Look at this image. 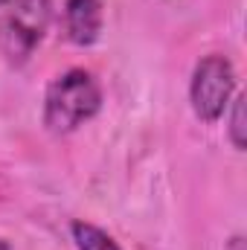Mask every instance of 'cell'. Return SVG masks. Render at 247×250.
Masks as SVG:
<instances>
[{"instance_id": "cell-1", "label": "cell", "mask_w": 247, "mask_h": 250, "mask_svg": "<svg viewBox=\"0 0 247 250\" xmlns=\"http://www.w3.org/2000/svg\"><path fill=\"white\" fill-rule=\"evenodd\" d=\"M102 108V87L87 70H67L53 79L44 96V125L53 134H70Z\"/></svg>"}, {"instance_id": "cell-2", "label": "cell", "mask_w": 247, "mask_h": 250, "mask_svg": "<svg viewBox=\"0 0 247 250\" xmlns=\"http://www.w3.org/2000/svg\"><path fill=\"white\" fill-rule=\"evenodd\" d=\"M0 18V56L12 67H23L50 26L53 0H9Z\"/></svg>"}, {"instance_id": "cell-3", "label": "cell", "mask_w": 247, "mask_h": 250, "mask_svg": "<svg viewBox=\"0 0 247 250\" xmlns=\"http://www.w3.org/2000/svg\"><path fill=\"white\" fill-rule=\"evenodd\" d=\"M236 90V70L227 56H204L192 70L189 82V102L198 120L204 123H218L233 99Z\"/></svg>"}, {"instance_id": "cell-4", "label": "cell", "mask_w": 247, "mask_h": 250, "mask_svg": "<svg viewBox=\"0 0 247 250\" xmlns=\"http://www.w3.org/2000/svg\"><path fill=\"white\" fill-rule=\"evenodd\" d=\"M102 3L99 0H67L64 3V32L73 44L90 47L102 35Z\"/></svg>"}, {"instance_id": "cell-5", "label": "cell", "mask_w": 247, "mask_h": 250, "mask_svg": "<svg viewBox=\"0 0 247 250\" xmlns=\"http://www.w3.org/2000/svg\"><path fill=\"white\" fill-rule=\"evenodd\" d=\"M73 233V242L79 250H123L105 230H99L96 224H87V221H76L70 227Z\"/></svg>"}, {"instance_id": "cell-6", "label": "cell", "mask_w": 247, "mask_h": 250, "mask_svg": "<svg viewBox=\"0 0 247 250\" xmlns=\"http://www.w3.org/2000/svg\"><path fill=\"white\" fill-rule=\"evenodd\" d=\"M245 96H236L233 99V111H230V140L239 151H245L247 140H245Z\"/></svg>"}, {"instance_id": "cell-7", "label": "cell", "mask_w": 247, "mask_h": 250, "mask_svg": "<svg viewBox=\"0 0 247 250\" xmlns=\"http://www.w3.org/2000/svg\"><path fill=\"white\" fill-rule=\"evenodd\" d=\"M0 250H9V242L6 239H0Z\"/></svg>"}, {"instance_id": "cell-8", "label": "cell", "mask_w": 247, "mask_h": 250, "mask_svg": "<svg viewBox=\"0 0 247 250\" xmlns=\"http://www.w3.org/2000/svg\"><path fill=\"white\" fill-rule=\"evenodd\" d=\"M6 3H9V0H0V6H6Z\"/></svg>"}]
</instances>
